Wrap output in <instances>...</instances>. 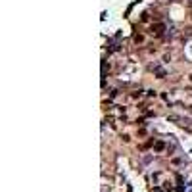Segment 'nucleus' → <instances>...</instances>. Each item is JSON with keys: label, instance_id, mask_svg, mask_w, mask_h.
Wrapping results in <instances>:
<instances>
[{"label": "nucleus", "instance_id": "nucleus-1", "mask_svg": "<svg viewBox=\"0 0 192 192\" xmlns=\"http://www.w3.org/2000/svg\"><path fill=\"white\" fill-rule=\"evenodd\" d=\"M152 33H156V35H161V33H163V25H156V27H152Z\"/></svg>", "mask_w": 192, "mask_h": 192}, {"label": "nucleus", "instance_id": "nucleus-2", "mask_svg": "<svg viewBox=\"0 0 192 192\" xmlns=\"http://www.w3.org/2000/svg\"><path fill=\"white\" fill-rule=\"evenodd\" d=\"M142 40H144L142 35H136V37H134V42H142Z\"/></svg>", "mask_w": 192, "mask_h": 192}, {"label": "nucleus", "instance_id": "nucleus-3", "mask_svg": "<svg viewBox=\"0 0 192 192\" xmlns=\"http://www.w3.org/2000/svg\"><path fill=\"white\" fill-rule=\"evenodd\" d=\"M156 150H158V152H160V150H163V142H158V144H156Z\"/></svg>", "mask_w": 192, "mask_h": 192}]
</instances>
